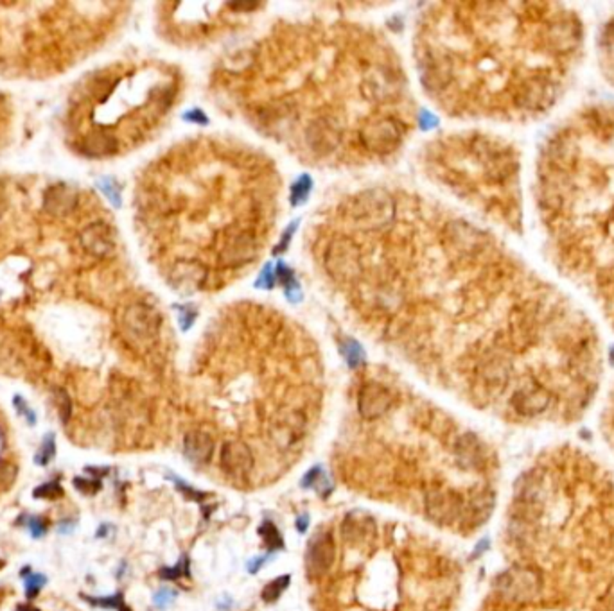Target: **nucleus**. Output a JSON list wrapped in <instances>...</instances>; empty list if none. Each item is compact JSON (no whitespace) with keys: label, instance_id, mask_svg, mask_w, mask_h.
<instances>
[{"label":"nucleus","instance_id":"nucleus-34","mask_svg":"<svg viewBox=\"0 0 614 611\" xmlns=\"http://www.w3.org/2000/svg\"><path fill=\"white\" fill-rule=\"evenodd\" d=\"M602 604H604L607 611H614V581L605 590L604 597H602Z\"/></svg>","mask_w":614,"mask_h":611},{"label":"nucleus","instance_id":"nucleus-15","mask_svg":"<svg viewBox=\"0 0 614 611\" xmlns=\"http://www.w3.org/2000/svg\"><path fill=\"white\" fill-rule=\"evenodd\" d=\"M216 450V443L209 432L205 430H191L183 438V453L189 462H193L196 466H205L209 464Z\"/></svg>","mask_w":614,"mask_h":611},{"label":"nucleus","instance_id":"nucleus-32","mask_svg":"<svg viewBox=\"0 0 614 611\" xmlns=\"http://www.w3.org/2000/svg\"><path fill=\"white\" fill-rule=\"evenodd\" d=\"M173 482H174V484H176V488H178V490L182 491V493L185 495V497H187V499H193V500H196V502H200V500H205L206 499V493H203V491H198V490H194V488H191V486L183 482V479H176V477H174Z\"/></svg>","mask_w":614,"mask_h":611},{"label":"nucleus","instance_id":"nucleus-28","mask_svg":"<svg viewBox=\"0 0 614 611\" xmlns=\"http://www.w3.org/2000/svg\"><path fill=\"white\" fill-rule=\"evenodd\" d=\"M25 525H27L31 536L42 538L45 536V532L49 529V520L45 516H40V514H33V516H25Z\"/></svg>","mask_w":614,"mask_h":611},{"label":"nucleus","instance_id":"nucleus-23","mask_svg":"<svg viewBox=\"0 0 614 611\" xmlns=\"http://www.w3.org/2000/svg\"><path fill=\"white\" fill-rule=\"evenodd\" d=\"M54 401H56L58 414H60L61 423L67 425L72 416V400L71 395L65 391V389L56 388L54 389Z\"/></svg>","mask_w":614,"mask_h":611},{"label":"nucleus","instance_id":"nucleus-11","mask_svg":"<svg viewBox=\"0 0 614 611\" xmlns=\"http://www.w3.org/2000/svg\"><path fill=\"white\" fill-rule=\"evenodd\" d=\"M80 205V192L78 188L67 183L49 185L42 194V210L51 217H65Z\"/></svg>","mask_w":614,"mask_h":611},{"label":"nucleus","instance_id":"nucleus-30","mask_svg":"<svg viewBox=\"0 0 614 611\" xmlns=\"http://www.w3.org/2000/svg\"><path fill=\"white\" fill-rule=\"evenodd\" d=\"M176 597H178V592H176V590L164 586L160 588V590H156L155 595H153V602H155V606L158 608H167L169 604H173Z\"/></svg>","mask_w":614,"mask_h":611},{"label":"nucleus","instance_id":"nucleus-31","mask_svg":"<svg viewBox=\"0 0 614 611\" xmlns=\"http://www.w3.org/2000/svg\"><path fill=\"white\" fill-rule=\"evenodd\" d=\"M13 406H14V409H16V412H19L20 416H24V418H25V420H27V423L31 425V427H33V425L36 423V414H34L33 409L29 407L27 401H25L24 398L20 397V395H16V397L13 398Z\"/></svg>","mask_w":614,"mask_h":611},{"label":"nucleus","instance_id":"nucleus-13","mask_svg":"<svg viewBox=\"0 0 614 611\" xmlns=\"http://www.w3.org/2000/svg\"><path fill=\"white\" fill-rule=\"evenodd\" d=\"M455 456L460 466L465 470H483L487 466V448L478 436L471 432L460 436L455 445Z\"/></svg>","mask_w":614,"mask_h":611},{"label":"nucleus","instance_id":"nucleus-26","mask_svg":"<svg viewBox=\"0 0 614 611\" xmlns=\"http://www.w3.org/2000/svg\"><path fill=\"white\" fill-rule=\"evenodd\" d=\"M47 583V577L42 574H29L27 577L24 579V586H25V597L29 601H33V599L38 597V593L42 592V588L45 586Z\"/></svg>","mask_w":614,"mask_h":611},{"label":"nucleus","instance_id":"nucleus-24","mask_svg":"<svg viewBox=\"0 0 614 611\" xmlns=\"http://www.w3.org/2000/svg\"><path fill=\"white\" fill-rule=\"evenodd\" d=\"M83 599L86 602H90L92 606H99V608H104V610H121L126 602H124V597H122V593H113V595H108V597H88V595H83Z\"/></svg>","mask_w":614,"mask_h":611},{"label":"nucleus","instance_id":"nucleus-35","mask_svg":"<svg viewBox=\"0 0 614 611\" xmlns=\"http://www.w3.org/2000/svg\"><path fill=\"white\" fill-rule=\"evenodd\" d=\"M266 563V558L264 556H259V558H253L252 561H248V572L250 574H257L259 569Z\"/></svg>","mask_w":614,"mask_h":611},{"label":"nucleus","instance_id":"nucleus-22","mask_svg":"<svg viewBox=\"0 0 614 611\" xmlns=\"http://www.w3.org/2000/svg\"><path fill=\"white\" fill-rule=\"evenodd\" d=\"M16 473H19V468L11 459L0 458V493L8 491L14 484Z\"/></svg>","mask_w":614,"mask_h":611},{"label":"nucleus","instance_id":"nucleus-41","mask_svg":"<svg viewBox=\"0 0 614 611\" xmlns=\"http://www.w3.org/2000/svg\"><path fill=\"white\" fill-rule=\"evenodd\" d=\"M2 566H4V561L0 560V569H2Z\"/></svg>","mask_w":614,"mask_h":611},{"label":"nucleus","instance_id":"nucleus-29","mask_svg":"<svg viewBox=\"0 0 614 611\" xmlns=\"http://www.w3.org/2000/svg\"><path fill=\"white\" fill-rule=\"evenodd\" d=\"M74 488L83 495H95L99 490H101V479H99V477H92V479H86V477H75Z\"/></svg>","mask_w":614,"mask_h":611},{"label":"nucleus","instance_id":"nucleus-1","mask_svg":"<svg viewBox=\"0 0 614 611\" xmlns=\"http://www.w3.org/2000/svg\"><path fill=\"white\" fill-rule=\"evenodd\" d=\"M211 103L314 169L390 164L417 126V99L381 27L331 13L279 16L211 66Z\"/></svg>","mask_w":614,"mask_h":611},{"label":"nucleus","instance_id":"nucleus-5","mask_svg":"<svg viewBox=\"0 0 614 611\" xmlns=\"http://www.w3.org/2000/svg\"><path fill=\"white\" fill-rule=\"evenodd\" d=\"M544 477L539 470L525 471L514 484V520L535 523L544 508Z\"/></svg>","mask_w":614,"mask_h":611},{"label":"nucleus","instance_id":"nucleus-25","mask_svg":"<svg viewBox=\"0 0 614 611\" xmlns=\"http://www.w3.org/2000/svg\"><path fill=\"white\" fill-rule=\"evenodd\" d=\"M63 495H65V491H63L60 482L56 481L45 482V484L38 486L36 490L33 491L34 499H43V500H56L61 499Z\"/></svg>","mask_w":614,"mask_h":611},{"label":"nucleus","instance_id":"nucleus-10","mask_svg":"<svg viewBox=\"0 0 614 611\" xmlns=\"http://www.w3.org/2000/svg\"><path fill=\"white\" fill-rule=\"evenodd\" d=\"M253 453L248 445L241 439L225 441L220 452L221 470L232 479H246L253 470Z\"/></svg>","mask_w":614,"mask_h":611},{"label":"nucleus","instance_id":"nucleus-37","mask_svg":"<svg viewBox=\"0 0 614 611\" xmlns=\"http://www.w3.org/2000/svg\"><path fill=\"white\" fill-rule=\"evenodd\" d=\"M307 525H309V514L304 513L296 518V529H298V532H302V534H304V532L307 531Z\"/></svg>","mask_w":614,"mask_h":611},{"label":"nucleus","instance_id":"nucleus-20","mask_svg":"<svg viewBox=\"0 0 614 611\" xmlns=\"http://www.w3.org/2000/svg\"><path fill=\"white\" fill-rule=\"evenodd\" d=\"M290 581H291V577L287 574L279 575V577L272 579V581H270V583L263 588V592H261V597H263V601L268 602V604H272V602L279 601L282 593L286 592L287 586H290Z\"/></svg>","mask_w":614,"mask_h":611},{"label":"nucleus","instance_id":"nucleus-38","mask_svg":"<svg viewBox=\"0 0 614 611\" xmlns=\"http://www.w3.org/2000/svg\"><path fill=\"white\" fill-rule=\"evenodd\" d=\"M5 206H8V201H5V192H4V188L0 187V214L5 210Z\"/></svg>","mask_w":614,"mask_h":611},{"label":"nucleus","instance_id":"nucleus-6","mask_svg":"<svg viewBox=\"0 0 614 611\" xmlns=\"http://www.w3.org/2000/svg\"><path fill=\"white\" fill-rule=\"evenodd\" d=\"M336 561V541L333 532L320 529L309 538L305 547L304 569L309 581H320L331 572Z\"/></svg>","mask_w":614,"mask_h":611},{"label":"nucleus","instance_id":"nucleus-39","mask_svg":"<svg viewBox=\"0 0 614 611\" xmlns=\"http://www.w3.org/2000/svg\"><path fill=\"white\" fill-rule=\"evenodd\" d=\"M16 611H40V610L34 606H31V604H20V606L16 608Z\"/></svg>","mask_w":614,"mask_h":611},{"label":"nucleus","instance_id":"nucleus-7","mask_svg":"<svg viewBox=\"0 0 614 611\" xmlns=\"http://www.w3.org/2000/svg\"><path fill=\"white\" fill-rule=\"evenodd\" d=\"M357 412L363 420L374 421L392 411L395 403L394 389L381 380L368 378L357 389Z\"/></svg>","mask_w":614,"mask_h":611},{"label":"nucleus","instance_id":"nucleus-9","mask_svg":"<svg viewBox=\"0 0 614 611\" xmlns=\"http://www.w3.org/2000/svg\"><path fill=\"white\" fill-rule=\"evenodd\" d=\"M464 499L449 490H433L424 499L427 516L438 525H451L464 513Z\"/></svg>","mask_w":614,"mask_h":611},{"label":"nucleus","instance_id":"nucleus-18","mask_svg":"<svg viewBox=\"0 0 614 611\" xmlns=\"http://www.w3.org/2000/svg\"><path fill=\"white\" fill-rule=\"evenodd\" d=\"M302 488H311V490H316L320 495L329 497V493L333 491V484L329 481V477L325 475L324 468L316 464V466L311 468L307 473L302 479Z\"/></svg>","mask_w":614,"mask_h":611},{"label":"nucleus","instance_id":"nucleus-16","mask_svg":"<svg viewBox=\"0 0 614 611\" xmlns=\"http://www.w3.org/2000/svg\"><path fill=\"white\" fill-rule=\"evenodd\" d=\"M494 506H496V495L491 490H478L471 495L469 502L464 506V513H462L464 522L471 529L480 527L493 514Z\"/></svg>","mask_w":614,"mask_h":611},{"label":"nucleus","instance_id":"nucleus-3","mask_svg":"<svg viewBox=\"0 0 614 611\" xmlns=\"http://www.w3.org/2000/svg\"><path fill=\"white\" fill-rule=\"evenodd\" d=\"M261 4H169L162 5L160 31L176 47L214 45L244 27H252Z\"/></svg>","mask_w":614,"mask_h":611},{"label":"nucleus","instance_id":"nucleus-36","mask_svg":"<svg viewBox=\"0 0 614 611\" xmlns=\"http://www.w3.org/2000/svg\"><path fill=\"white\" fill-rule=\"evenodd\" d=\"M488 547H491V541H488V538H483V540L480 541L478 545H476V549H474V554L471 556V560H476L478 556H482L483 552L487 551Z\"/></svg>","mask_w":614,"mask_h":611},{"label":"nucleus","instance_id":"nucleus-4","mask_svg":"<svg viewBox=\"0 0 614 611\" xmlns=\"http://www.w3.org/2000/svg\"><path fill=\"white\" fill-rule=\"evenodd\" d=\"M494 588L506 601L526 604L539 597L543 590V577L537 570L530 566H512L497 575Z\"/></svg>","mask_w":614,"mask_h":611},{"label":"nucleus","instance_id":"nucleus-19","mask_svg":"<svg viewBox=\"0 0 614 611\" xmlns=\"http://www.w3.org/2000/svg\"><path fill=\"white\" fill-rule=\"evenodd\" d=\"M259 536L263 538V543L266 547L268 554H273V552L281 551L284 547V540H282L281 531L277 529V525L270 520H264L259 527Z\"/></svg>","mask_w":614,"mask_h":611},{"label":"nucleus","instance_id":"nucleus-21","mask_svg":"<svg viewBox=\"0 0 614 611\" xmlns=\"http://www.w3.org/2000/svg\"><path fill=\"white\" fill-rule=\"evenodd\" d=\"M54 458H56V439H54V434H47L43 438L40 448H38L34 462L38 466H47Z\"/></svg>","mask_w":614,"mask_h":611},{"label":"nucleus","instance_id":"nucleus-17","mask_svg":"<svg viewBox=\"0 0 614 611\" xmlns=\"http://www.w3.org/2000/svg\"><path fill=\"white\" fill-rule=\"evenodd\" d=\"M374 534V520L368 514L362 513V511H354V513L347 514L345 522H343V538L349 543H352V545L365 543V540H372Z\"/></svg>","mask_w":614,"mask_h":611},{"label":"nucleus","instance_id":"nucleus-2","mask_svg":"<svg viewBox=\"0 0 614 611\" xmlns=\"http://www.w3.org/2000/svg\"><path fill=\"white\" fill-rule=\"evenodd\" d=\"M144 173L137 217L169 289L220 294L266 258L284 208V177L266 151L237 136L196 133Z\"/></svg>","mask_w":614,"mask_h":611},{"label":"nucleus","instance_id":"nucleus-8","mask_svg":"<svg viewBox=\"0 0 614 611\" xmlns=\"http://www.w3.org/2000/svg\"><path fill=\"white\" fill-rule=\"evenodd\" d=\"M78 242L88 257L94 258L112 257L117 247L115 232L106 221H92L86 224L78 234Z\"/></svg>","mask_w":614,"mask_h":611},{"label":"nucleus","instance_id":"nucleus-12","mask_svg":"<svg viewBox=\"0 0 614 611\" xmlns=\"http://www.w3.org/2000/svg\"><path fill=\"white\" fill-rule=\"evenodd\" d=\"M75 151L86 158H110L122 151L117 136L106 129H92L75 142Z\"/></svg>","mask_w":614,"mask_h":611},{"label":"nucleus","instance_id":"nucleus-33","mask_svg":"<svg viewBox=\"0 0 614 611\" xmlns=\"http://www.w3.org/2000/svg\"><path fill=\"white\" fill-rule=\"evenodd\" d=\"M99 185H101V190H103L104 194H106V197H108V199L112 201V203L119 205V199H121V197H119L117 190H115V188H113L112 185H110V183L106 182V179H103V182H99Z\"/></svg>","mask_w":614,"mask_h":611},{"label":"nucleus","instance_id":"nucleus-27","mask_svg":"<svg viewBox=\"0 0 614 611\" xmlns=\"http://www.w3.org/2000/svg\"><path fill=\"white\" fill-rule=\"evenodd\" d=\"M189 577V560L187 558H182L174 566H165V569L160 570V577L165 579V581H176L180 577Z\"/></svg>","mask_w":614,"mask_h":611},{"label":"nucleus","instance_id":"nucleus-40","mask_svg":"<svg viewBox=\"0 0 614 611\" xmlns=\"http://www.w3.org/2000/svg\"><path fill=\"white\" fill-rule=\"evenodd\" d=\"M607 33H609V36L614 40V20H613V24L609 25V29H607Z\"/></svg>","mask_w":614,"mask_h":611},{"label":"nucleus","instance_id":"nucleus-14","mask_svg":"<svg viewBox=\"0 0 614 611\" xmlns=\"http://www.w3.org/2000/svg\"><path fill=\"white\" fill-rule=\"evenodd\" d=\"M550 392L546 389H543L541 386H525V388H519L514 397H512V407L514 411L521 416H526V418H532V416H537L550 406Z\"/></svg>","mask_w":614,"mask_h":611}]
</instances>
